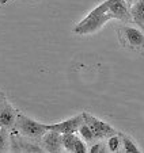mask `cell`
Segmentation results:
<instances>
[{
    "label": "cell",
    "mask_w": 144,
    "mask_h": 153,
    "mask_svg": "<svg viewBox=\"0 0 144 153\" xmlns=\"http://www.w3.org/2000/svg\"><path fill=\"white\" fill-rule=\"evenodd\" d=\"M120 136H121V150L124 153L140 152V148L135 144V141H133L129 136H127V134H124V133H120Z\"/></svg>",
    "instance_id": "cell-10"
},
{
    "label": "cell",
    "mask_w": 144,
    "mask_h": 153,
    "mask_svg": "<svg viewBox=\"0 0 144 153\" xmlns=\"http://www.w3.org/2000/svg\"><path fill=\"white\" fill-rule=\"evenodd\" d=\"M106 146H107V152H118L121 149V136L120 133L112 134L106 138Z\"/></svg>",
    "instance_id": "cell-11"
},
{
    "label": "cell",
    "mask_w": 144,
    "mask_h": 153,
    "mask_svg": "<svg viewBox=\"0 0 144 153\" xmlns=\"http://www.w3.org/2000/svg\"><path fill=\"white\" fill-rule=\"evenodd\" d=\"M27 1H40V0H27Z\"/></svg>",
    "instance_id": "cell-19"
},
{
    "label": "cell",
    "mask_w": 144,
    "mask_h": 153,
    "mask_svg": "<svg viewBox=\"0 0 144 153\" xmlns=\"http://www.w3.org/2000/svg\"><path fill=\"white\" fill-rule=\"evenodd\" d=\"M12 129L16 130L20 136L26 137V138H30V140H33V141H37V142H40L41 137L46 133L45 123L34 121V119L29 118L27 115L19 113V111H18L16 121H15V125Z\"/></svg>",
    "instance_id": "cell-2"
},
{
    "label": "cell",
    "mask_w": 144,
    "mask_h": 153,
    "mask_svg": "<svg viewBox=\"0 0 144 153\" xmlns=\"http://www.w3.org/2000/svg\"><path fill=\"white\" fill-rule=\"evenodd\" d=\"M8 0H0V4H6Z\"/></svg>",
    "instance_id": "cell-18"
},
{
    "label": "cell",
    "mask_w": 144,
    "mask_h": 153,
    "mask_svg": "<svg viewBox=\"0 0 144 153\" xmlns=\"http://www.w3.org/2000/svg\"><path fill=\"white\" fill-rule=\"evenodd\" d=\"M16 115L18 111L12 107L11 103L7 102V99L0 103V127L11 130L16 121Z\"/></svg>",
    "instance_id": "cell-8"
},
{
    "label": "cell",
    "mask_w": 144,
    "mask_h": 153,
    "mask_svg": "<svg viewBox=\"0 0 144 153\" xmlns=\"http://www.w3.org/2000/svg\"><path fill=\"white\" fill-rule=\"evenodd\" d=\"M106 4L114 19L124 22V23H128L132 20L127 0H106Z\"/></svg>",
    "instance_id": "cell-7"
},
{
    "label": "cell",
    "mask_w": 144,
    "mask_h": 153,
    "mask_svg": "<svg viewBox=\"0 0 144 153\" xmlns=\"http://www.w3.org/2000/svg\"><path fill=\"white\" fill-rule=\"evenodd\" d=\"M90 153H104L107 152V146H106V142H102L101 140H98V142H95L90 146L88 149Z\"/></svg>",
    "instance_id": "cell-14"
},
{
    "label": "cell",
    "mask_w": 144,
    "mask_h": 153,
    "mask_svg": "<svg viewBox=\"0 0 144 153\" xmlns=\"http://www.w3.org/2000/svg\"><path fill=\"white\" fill-rule=\"evenodd\" d=\"M40 145L45 152L50 153H58L63 152V141H61V134L55 131V130H46V133L41 137Z\"/></svg>",
    "instance_id": "cell-6"
},
{
    "label": "cell",
    "mask_w": 144,
    "mask_h": 153,
    "mask_svg": "<svg viewBox=\"0 0 144 153\" xmlns=\"http://www.w3.org/2000/svg\"><path fill=\"white\" fill-rule=\"evenodd\" d=\"M82 114H83L84 122L88 125V127L91 129L92 134H94L95 141H98V140H106L109 136L117 133V130H116L114 127H112L109 123L98 119L97 117L91 115V114L87 113V111H84V113H82Z\"/></svg>",
    "instance_id": "cell-3"
},
{
    "label": "cell",
    "mask_w": 144,
    "mask_h": 153,
    "mask_svg": "<svg viewBox=\"0 0 144 153\" xmlns=\"http://www.w3.org/2000/svg\"><path fill=\"white\" fill-rule=\"evenodd\" d=\"M3 100H6V95H4V92L2 90H0V103H2V102Z\"/></svg>",
    "instance_id": "cell-16"
},
{
    "label": "cell",
    "mask_w": 144,
    "mask_h": 153,
    "mask_svg": "<svg viewBox=\"0 0 144 153\" xmlns=\"http://www.w3.org/2000/svg\"><path fill=\"white\" fill-rule=\"evenodd\" d=\"M135 1H136V0H127V3H128V6H129V7L132 6V4L135 3Z\"/></svg>",
    "instance_id": "cell-17"
},
{
    "label": "cell",
    "mask_w": 144,
    "mask_h": 153,
    "mask_svg": "<svg viewBox=\"0 0 144 153\" xmlns=\"http://www.w3.org/2000/svg\"><path fill=\"white\" fill-rule=\"evenodd\" d=\"M122 42L130 49H144V33L143 30L132 26H124L118 30Z\"/></svg>",
    "instance_id": "cell-4"
},
{
    "label": "cell",
    "mask_w": 144,
    "mask_h": 153,
    "mask_svg": "<svg viewBox=\"0 0 144 153\" xmlns=\"http://www.w3.org/2000/svg\"><path fill=\"white\" fill-rule=\"evenodd\" d=\"M78 133L80 134V137L84 140V141H87V142L95 141V140H94V134H92L91 129H90V127H88V125H87L86 122H83V123H82L80 126H79Z\"/></svg>",
    "instance_id": "cell-13"
},
{
    "label": "cell",
    "mask_w": 144,
    "mask_h": 153,
    "mask_svg": "<svg viewBox=\"0 0 144 153\" xmlns=\"http://www.w3.org/2000/svg\"><path fill=\"white\" fill-rule=\"evenodd\" d=\"M74 153H87V145L84 144V140L78 137L74 146Z\"/></svg>",
    "instance_id": "cell-15"
},
{
    "label": "cell",
    "mask_w": 144,
    "mask_h": 153,
    "mask_svg": "<svg viewBox=\"0 0 144 153\" xmlns=\"http://www.w3.org/2000/svg\"><path fill=\"white\" fill-rule=\"evenodd\" d=\"M10 150V130L0 127V152Z\"/></svg>",
    "instance_id": "cell-12"
},
{
    "label": "cell",
    "mask_w": 144,
    "mask_h": 153,
    "mask_svg": "<svg viewBox=\"0 0 144 153\" xmlns=\"http://www.w3.org/2000/svg\"><path fill=\"white\" fill-rule=\"evenodd\" d=\"M112 19H114V18H113L112 12L109 11V8H107L106 0H105L99 6L92 8L90 11V14L86 18H83L79 23H76V26L74 27V33L78 35L94 34L98 30H101Z\"/></svg>",
    "instance_id": "cell-1"
},
{
    "label": "cell",
    "mask_w": 144,
    "mask_h": 153,
    "mask_svg": "<svg viewBox=\"0 0 144 153\" xmlns=\"http://www.w3.org/2000/svg\"><path fill=\"white\" fill-rule=\"evenodd\" d=\"M132 20L144 31V0H136L129 8Z\"/></svg>",
    "instance_id": "cell-9"
},
{
    "label": "cell",
    "mask_w": 144,
    "mask_h": 153,
    "mask_svg": "<svg viewBox=\"0 0 144 153\" xmlns=\"http://www.w3.org/2000/svg\"><path fill=\"white\" fill-rule=\"evenodd\" d=\"M84 122L83 119V114H79V115L71 117V118L65 119L63 122H57V123H45L46 130H55L60 134H65V133H76L79 130V126Z\"/></svg>",
    "instance_id": "cell-5"
}]
</instances>
